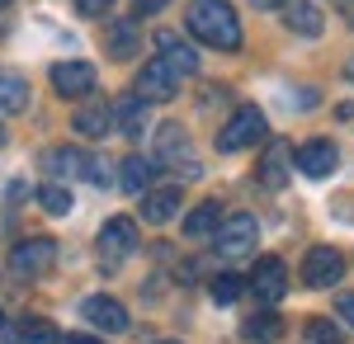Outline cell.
<instances>
[{"label": "cell", "instance_id": "6da1fadb", "mask_svg": "<svg viewBox=\"0 0 354 344\" xmlns=\"http://www.w3.org/2000/svg\"><path fill=\"white\" fill-rule=\"evenodd\" d=\"M185 24H189V33L203 48H213V52H236V48H241V19H236V10H232L227 0H189Z\"/></svg>", "mask_w": 354, "mask_h": 344}, {"label": "cell", "instance_id": "7a4b0ae2", "mask_svg": "<svg viewBox=\"0 0 354 344\" xmlns=\"http://www.w3.org/2000/svg\"><path fill=\"white\" fill-rule=\"evenodd\" d=\"M270 137V123H265V108L260 104H241L227 123H222V133H218V151H245V146H260Z\"/></svg>", "mask_w": 354, "mask_h": 344}, {"label": "cell", "instance_id": "3957f363", "mask_svg": "<svg viewBox=\"0 0 354 344\" xmlns=\"http://www.w3.org/2000/svg\"><path fill=\"white\" fill-rule=\"evenodd\" d=\"M255 240H260V222L250 212H232V217H222L218 231H213V250H218L222 260H241V255L255 250Z\"/></svg>", "mask_w": 354, "mask_h": 344}, {"label": "cell", "instance_id": "277c9868", "mask_svg": "<svg viewBox=\"0 0 354 344\" xmlns=\"http://www.w3.org/2000/svg\"><path fill=\"white\" fill-rule=\"evenodd\" d=\"M156 156H161L165 170H180L185 180H198V156H194L189 133L180 123H165L161 133H156Z\"/></svg>", "mask_w": 354, "mask_h": 344}, {"label": "cell", "instance_id": "5b68a950", "mask_svg": "<svg viewBox=\"0 0 354 344\" xmlns=\"http://www.w3.org/2000/svg\"><path fill=\"white\" fill-rule=\"evenodd\" d=\"M340 278H345V255H340L335 245H312L307 260H302V283L326 292V288H335Z\"/></svg>", "mask_w": 354, "mask_h": 344}, {"label": "cell", "instance_id": "8992f818", "mask_svg": "<svg viewBox=\"0 0 354 344\" xmlns=\"http://www.w3.org/2000/svg\"><path fill=\"white\" fill-rule=\"evenodd\" d=\"M53 265H57V240H48V236H28L10 250V269L19 278H38V274H48Z\"/></svg>", "mask_w": 354, "mask_h": 344}, {"label": "cell", "instance_id": "52a82bcc", "mask_svg": "<svg viewBox=\"0 0 354 344\" xmlns=\"http://www.w3.org/2000/svg\"><path fill=\"white\" fill-rule=\"evenodd\" d=\"M95 85H100V76L90 61H57L53 66V90L62 99H90Z\"/></svg>", "mask_w": 354, "mask_h": 344}, {"label": "cell", "instance_id": "ba28073f", "mask_svg": "<svg viewBox=\"0 0 354 344\" xmlns=\"http://www.w3.org/2000/svg\"><path fill=\"white\" fill-rule=\"evenodd\" d=\"M81 316L85 325H95V330H104V335H123L133 321H128V307L123 302H113L104 292H95V297H85L81 302Z\"/></svg>", "mask_w": 354, "mask_h": 344}, {"label": "cell", "instance_id": "9c48e42d", "mask_svg": "<svg viewBox=\"0 0 354 344\" xmlns=\"http://www.w3.org/2000/svg\"><path fill=\"white\" fill-rule=\"evenodd\" d=\"M245 288H250V297H260L265 307H274V302L288 292V265H283V260H260V265L250 269Z\"/></svg>", "mask_w": 354, "mask_h": 344}, {"label": "cell", "instance_id": "30bf717a", "mask_svg": "<svg viewBox=\"0 0 354 344\" xmlns=\"http://www.w3.org/2000/svg\"><path fill=\"white\" fill-rule=\"evenodd\" d=\"M175 90H180V76H170L161 61H147L137 71V85H133V95L142 104H165V99H175Z\"/></svg>", "mask_w": 354, "mask_h": 344}, {"label": "cell", "instance_id": "8fae6325", "mask_svg": "<svg viewBox=\"0 0 354 344\" xmlns=\"http://www.w3.org/2000/svg\"><path fill=\"white\" fill-rule=\"evenodd\" d=\"M293 160H298V170L307 180H326L330 170H335V160H340V151L326 137H312V142H302L298 151H293Z\"/></svg>", "mask_w": 354, "mask_h": 344}, {"label": "cell", "instance_id": "7c38bea8", "mask_svg": "<svg viewBox=\"0 0 354 344\" xmlns=\"http://www.w3.org/2000/svg\"><path fill=\"white\" fill-rule=\"evenodd\" d=\"M156 48H161V57H156V61H161L170 76L185 80V76H194V71H198V52H194L185 38H175L170 28H161V33H156Z\"/></svg>", "mask_w": 354, "mask_h": 344}, {"label": "cell", "instance_id": "4fadbf2b", "mask_svg": "<svg viewBox=\"0 0 354 344\" xmlns=\"http://www.w3.org/2000/svg\"><path fill=\"white\" fill-rule=\"evenodd\" d=\"M100 250H104L109 260L133 255V250H137V222H133V217H109V222L100 227Z\"/></svg>", "mask_w": 354, "mask_h": 344}, {"label": "cell", "instance_id": "5bb4252c", "mask_svg": "<svg viewBox=\"0 0 354 344\" xmlns=\"http://www.w3.org/2000/svg\"><path fill=\"white\" fill-rule=\"evenodd\" d=\"M288 165H293L288 142H270V146H265V156H260V170H255V175H260V184L274 193V189L288 184Z\"/></svg>", "mask_w": 354, "mask_h": 344}, {"label": "cell", "instance_id": "9a60e30c", "mask_svg": "<svg viewBox=\"0 0 354 344\" xmlns=\"http://www.w3.org/2000/svg\"><path fill=\"white\" fill-rule=\"evenodd\" d=\"M137 43H142L137 19H113L109 33H104V48H109L113 61H133V57H137Z\"/></svg>", "mask_w": 354, "mask_h": 344}, {"label": "cell", "instance_id": "2e32d148", "mask_svg": "<svg viewBox=\"0 0 354 344\" xmlns=\"http://www.w3.org/2000/svg\"><path fill=\"white\" fill-rule=\"evenodd\" d=\"M43 165L53 170L57 184H62V180H71V175H81V180H85V170H90V151H81V146H62V151H48Z\"/></svg>", "mask_w": 354, "mask_h": 344}, {"label": "cell", "instance_id": "e0dca14e", "mask_svg": "<svg viewBox=\"0 0 354 344\" xmlns=\"http://www.w3.org/2000/svg\"><path fill=\"white\" fill-rule=\"evenodd\" d=\"M180 203H185V198H180V189H175V184H170V189H147V193H142V217L161 227V222H170V217L180 212Z\"/></svg>", "mask_w": 354, "mask_h": 344}, {"label": "cell", "instance_id": "ac0fdd59", "mask_svg": "<svg viewBox=\"0 0 354 344\" xmlns=\"http://www.w3.org/2000/svg\"><path fill=\"white\" fill-rule=\"evenodd\" d=\"M151 180H156V165H151L147 156H137V151L118 165V189H123V193H147Z\"/></svg>", "mask_w": 354, "mask_h": 344}, {"label": "cell", "instance_id": "d6986e66", "mask_svg": "<svg viewBox=\"0 0 354 344\" xmlns=\"http://www.w3.org/2000/svg\"><path fill=\"white\" fill-rule=\"evenodd\" d=\"M113 123H118L123 137H142V128H147V104H142L137 95H123V99L113 104Z\"/></svg>", "mask_w": 354, "mask_h": 344}, {"label": "cell", "instance_id": "ffe728a7", "mask_svg": "<svg viewBox=\"0 0 354 344\" xmlns=\"http://www.w3.org/2000/svg\"><path fill=\"white\" fill-rule=\"evenodd\" d=\"M218 222H222V203H218V198H203V203L185 217V231H189L194 240H203V236L218 231Z\"/></svg>", "mask_w": 354, "mask_h": 344}, {"label": "cell", "instance_id": "44dd1931", "mask_svg": "<svg viewBox=\"0 0 354 344\" xmlns=\"http://www.w3.org/2000/svg\"><path fill=\"white\" fill-rule=\"evenodd\" d=\"M283 19H288V28L302 33V38H317L322 24H326V19L317 15V5H302V0H288V5H283Z\"/></svg>", "mask_w": 354, "mask_h": 344}, {"label": "cell", "instance_id": "7402d4cb", "mask_svg": "<svg viewBox=\"0 0 354 344\" xmlns=\"http://www.w3.org/2000/svg\"><path fill=\"white\" fill-rule=\"evenodd\" d=\"M109 128H113V108L109 104H85L81 113H76V133L81 137H109Z\"/></svg>", "mask_w": 354, "mask_h": 344}, {"label": "cell", "instance_id": "603a6c76", "mask_svg": "<svg viewBox=\"0 0 354 344\" xmlns=\"http://www.w3.org/2000/svg\"><path fill=\"white\" fill-rule=\"evenodd\" d=\"M28 108V80L15 71H0V113H24Z\"/></svg>", "mask_w": 354, "mask_h": 344}, {"label": "cell", "instance_id": "cb8c5ba5", "mask_svg": "<svg viewBox=\"0 0 354 344\" xmlns=\"http://www.w3.org/2000/svg\"><path fill=\"white\" fill-rule=\"evenodd\" d=\"M250 344H274L279 335H283V321L274 316V312H260V316H250L245 321V330H241Z\"/></svg>", "mask_w": 354, "mask_h": 344}, {"label": "cell", "instance_id": "d4e9b609", "mask_svg": "<svg viewBox=\"0 0 354 344\" xmlns=\"http://www.w3.org/2000/svg\"><path fill=\"white\" fill-rule=\"evenodd\" d=\"M38 203H43V208L53 212V217H66L76 198H71V189H66V184H57V180H48V184L38 189Z\"/></svg>", "mask_w": 354, "mask_h": 344}, {"label": "cell", "instance_id": "484cf974", "mask_svg": "<svg viewBox=\"0 0 354 344\" xmlns=\"http://www.w3.org/2000/svg\"><path fill=\"white\" fill-rule=\"evenodd\" d=\"M15 335H19V344H57L53 321H43V316H24Z\"/></svg>", "mask_w": 354, "mask_h": 344}, {"label": "cell", "instance_id": "4316f807", "mask_svg": "<svg viewBox=\"0 0 354 344\" xmlns=\"http://www.w3.org/2000/svg\"><path fill=\"white\" fill-rule=\"evenodd\" d=\"M241 288H245L241 274H218V278L208 283V292H213V302H218V307H232V302L241 297Z\"/></svg>", "mask_w": 354, "mask_h": 344}, {"label": "cell", "instance_id": "83f0119b", "mask_svg": "<svg viewBox=\"0 0 354 344\" xmlns=\"http://www.w3.org/2000/svg\"><path fill=\"white\" fill-rule=\"evenodd\" d=\"M302 344H340V325H330V321H307L302 325Z\"/></svg>", "mask_w": 354, "mask_h": 344}, {"label": "cell", "instance_id": "f1b7e54d", "mask_svg": "<svg viewBox=\"0 0 354 344\" xmlns=\"http://www.w3.org/2000/svg\"><path fill=\"white\" fill-rule=\"evenodd\" d=\"M335 316L354 330V292H340V297H335Z\"/></svg>", "mask_w": 354, "mask_h": 344}, {"label": "cell", "instance_id": "f546056e", "mask_svg": "<svg viewBox=\"0 0 354 344\" xmlns=\"http://www.w3.org/2000/svg\"><path fill=\"white\" fill-rule=\"evenodd\" d=\"M76 5H81V15H90V19H95V15H109L113 0H76Z\"/></svg>", "mask_w": 354, "mask_h": 344}, {"label": "cell", "instance_id": "4dcf8cb0", "mask_svg": "<svg viewBox=\"0 0 354 344\" xmlns=\"http://www.w3.org/2000/svg\"><path fill=\"white\" fill-rule=\"evenodd\" d=\"M156 10H165V0H133V19L137 15H156Z\"/></svg>", "mask_w": 354, "mask_h": 344}, {"label": "cell", "instance_id": "1f68e13d", "mask_svg": "<svg viewBox=\"0 0 354 344\" xmlns=\"http://www.w3.org/2000/svg\"><path fill=\"white\" fill-rule=\"evenodd\" d=\"M62 344H104L100 335H62Z\"/></svg>", "mask_w": 354, "mask_h": 344}, {"label": "cell", "instance_id": "d6a6232c", "mask_svg": "<svg viewBox=\"0 0 354 344\" xmlns=\"http://www.w3.org/2000/svg\"><path fill=\"white\" fill-rule=\"evenodd\" d=\"M255 10H274V5H288V0H250Z\"/></svg>", "mask_w": 354, "mask_h": 344}, {"label": "cell", "instance_id": "836d02e7", "mask_svg": "<svg viewBox=\"0 0 354 344\" xmlns=\"http://www.w3.org/2000/svg\"><path fill=\"white\" fill-rule=\"evenodd\" d=\"M345 80H354V57H350V61H345Z\"/></svg>", "mask_w": 354, "mask_h": 344}, {"label": "cell", "instance_id": "e575fe53", "mask_svg": "<svg viewBox=\"0 0 354 344\" xmlns=\"http://www.w3.org/2000/svg\"><path fill=\"white\" fill-rule=\"evenodd\" d=\"M161 344H180V340H161Z\"/></svg>", "mask_w": 354, "mask_h": 344}, {"label": "cell", "instance_id": "d590c367", "mask_svg": "<svg viewBox=\"0 0 354 344\" xmlns=\"http://www.w3.org/2000/svg\"><path fill=\"white\" fill-rule=\"evenodd\" d=\"M0 5H10V0H0Z\"/></svg>", "mask_w": 354, "mask_h": 344}, {"label": "cell", "instance_id": "8d00e7d4", "mask_svg": "<svg viewBox=\"0 0 354 344\" xmlns=\"http://www.w3.org/2000/svg\"><path fill=\"white\" fill-rule=\"evenodd\" d=\"M0 142H5V133H0Z\"/></svg>", "mask_w": 354, "mask_h": 344}, {"label": "cell", "instance_id": "74e56055", "mask_svg": "<svg viewBox=\"0 0 354 344\" xmlns=\"http://www.w3.org/2000/svg\"><path fill=\"white\" fill-rule=\"evenodd\" d=\"M0 325H5V321H0Z\"/></svg>", "mask_w": 354, "mask_h": 344}]
</instances>
